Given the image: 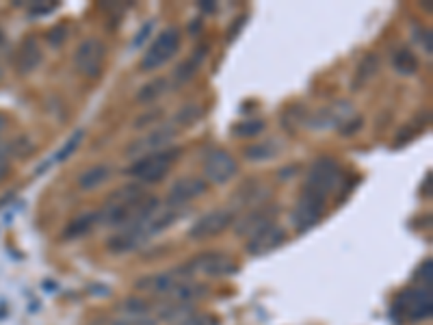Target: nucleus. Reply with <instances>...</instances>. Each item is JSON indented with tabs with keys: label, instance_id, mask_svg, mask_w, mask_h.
<instances>
[{
	"label": "nucleus",
	"instance_id": "nucleus-1",
	"mask_svg": "<svg viewBox=\"0 0 433 325\" xmlns=\"http://www.w3.org/2000/svg\"><path fill=\"white\" fill-rule=\"evenodd\" d=\"M180 154H182L180 148H167V150L154 152V154H143L126 170V174L147 184L161 182L169 174L171 165L178 160Z\"/></svg>",
	"mask_w": 433,
	"mask_h": 325
},
{
	"label": "nucleus",
	"instance_id": "nucleus-2",
	"mask_svg": "<svg viewBox=\"0 0 433 325\" xmlns=\"http://www.w3.org/2000/svg\"><path fill=\"white\" fill-rule=\"evenodd\" d=\"M180 44H182V33H180V28H178V26L165 28L159 37L154 39L152 46L145 50V55L141 57L139 67H141L143 72L159 70L161 65H165L167 61H171V59L178 55Z\"/></svg>",
	"mask_w": 433,
	"mask_h": 325
},
{
	"label": "nucleus",
	"instance_id": "nucleus-3",
	"mask_svg": "<svg viewBox=\"0 0 433 325\" xmlns=\"http://www.w3.org/2000/svg\"><path fill=\"white\" fill-rule=\"evenodd\" d=\"M106 61V44L100 37H87L74 53V67L87 78H98Z\"/></svg>",
	"mask_w": 433,
	"mask_h": 325
},
{
	"label": "nucleus",
	"instance_id": "nucleus-4",
	"mask_svg": "<svg viewBox=\"0 0 433 325\" xmlns=\"http://www.w3.org/2000/svg\"><path fill=\"white\" fill-rule=\"evenodd\" d=\"M340 180V167L334 158H319L314 160V165L308 170L305 182H303V191L308 193H317L321 197H327L334 187Z\"/></svg>",
	"mask_w": 433,
	"mask_h": 325
},
{
	"label": "nucleus",
	"instance_id": "nucleus-5",
	"mask_svg": "<svg viewBox=\"0 0 433 325\" xmlns=\"http://www.w3.org/2000/svg\"><path fill=\"white\" fill-rule=\"evenodd\" d=\"M395 310L405 319V321H422L429 319L433 312V299H431V289L427 287H416L407 289L405 293L399 295Z\"/></svg>",
	"mask_w": 433,
	"mask_h": 325
},
{
	"label": "nucleus",
	"instance_id": "nucleus-6",
	"mask_svg": "<svg viewBox=\"0 0 433 325\" xmlns=\"http://www.w3.org/2000/svg\"><path fill=\"white\" fill-rule=\"evenodd\" d=\"M234 269L236 267H234V260L230 256H225L221 252H204L200 256L191 258L180 269V273L186 275V277L189 275H210V277H215V275H227Z\"/></svg>",
	"mask_w": 433,
	"mask_h": 325
},
{
	"label": "nucleus",
	"instance_id": "nucleus-7",
	"mask_svg": "<svg viewBox=\"0 0 433 325\" xmlns=\"http://www.w3.org/2000/svg\"><path fill=\"white\" fill-rule=\"evenodd\" d=\"M325 211H327V197L303 191V195L297 199V204L293 209V224L299 232L310 230L312 226H317L321 221Z\"/></svg>",
	"mask_w": 433,
	"mask_h": 325
},
{
	"label": "nucleus",
	"instance_id": "nucleus-8",
	"mask_svg": "<svg viewBox=\"0 0 433 325\" xmlns=\"http://www.w3.org/2000/svg\"><path fill=\"white\" fill-rule=\"evenodd\" d=\"M239 174V162L227 150H213L204 160V180L217 187L227 184Z\"/></svg>",
	"mask_w": 433,
	"mask_h": 325
},
{
	"label": "nucleus",
	"instance_id": "nucleus-9",
	"mask_svg": "<svg viewBox=\"0 0 433 325\" xmlns=\"http://www.w3.org/2000/svg\"><path fill=\"white\" fill-rule=\"evenodd\" d=\"M232 224H234V211L217 209V211H210V213L202 215L198 221H195L189 228V236L195 238V241H206V238H213V236L225 232Z\"/></svg>",
	"mask_w": 433,
	"mask_h": 325
},
{
	"label": "nucleus",
	"instance_id": "nucleus-10",
	"mask_svg": "<svg viewBox=\"0 0 433 325\" xmlns=\"http://www.w3.org/2000/svg\"><path fill=\"white\" fill-rule=\"evenodd\" d=\"M208 191V182L202 176H184L180 180L174 182V187L167 193V206L171 209H180L189 202L202 197Z\"/></svg>",
	"mask_w": 433,
	"mask_h": 325
},
{
	"label": "nucleus",
	"instance_id": "nucleus-11",
	"mask_svg": "<svg viewBox=\"0 0 433 325\" xmlns=\"http://www.w3.org/2000/svg\"><path fill=\"white\" fill-rule=\"evenodd\" d=\"M275 217H278V209H275V206H264V204H262V206L249 209L239 221H236L234 232H236V236H241V238L254 236V234H258L260 230L273 226V224H275Z\"/></svg>",
	"mask_w": 433,
	"mask_h": 325
},
{
	"label": "nucleus",
	"instance_id": "nucleus-12",
	"mask_svg": "<svg viewBox=\"0 0 433 325\" xmlns=\"http://www.w3.org/2000/svg\"><path fill=\"white\" fill-rule=\"evenodd\" d=\"M286 241H288L286 230L280 228L278 224H273V226L260 230L258 234L249 236L245 250H247V254H252V256H264V254H269V252H273V250L282 248Z\"/></svg>",
	"mask_w": 433,
	"mask_h": 325
},
{
	"label": "nucleus",
	"instance_id": "nucleus-13",
	"mask_svg": "<svg viewBox=\"0 0 433 325\" xmlns=\"http://www.w3.org/2000/svg\"><path fill=\"white\" fill-rule=\"evenodd\" d=\"M178 128L174 124H163L159 128H154L147 137H143L141 141H137L135 145L128 148V154H154V152H161L167 150L169 143L176 139Z\"/></svg>",
	"mask_w": 433,
	"mask_h": 325
},
{
	"label": "nucleus",
	"instance_id": "nucleus-14",
	"mask_svg": "<svg viewBox=\"0 0 433 325\" xmlns=\"http://www.w3.org/2000/svg\"><path fill=\"white\" fill-rule=\"evenodd\" d=\"M42 63V46H39L37 37H26L24 42L20 44L18 48V55H16V72L20 76H26L30 72H35Z\"/></svg>",
	"mask_w": 433,
	"mask_h": 325
},
{
	"label": "nucleus",
	"instance_id": "nucleus-15",
	"mask_svg": "<svg viewBox=\"0 0 433 325\" xmlns=\"http://www.w3.org/2000/svg\"><path fill=\"white\" fill-rule=\"evenodd\" d=\"M182 277H186V275H182L180 269L178 271H167V273H156V275H150V277H141L135 287L139 291H147V293H154V295H165L167 297Z\"/></svg>",
	"mask_w": 433,
	"mask_h": 325
},
{
	"label": "nucleus",
	"instance_id": "nucleus-16",
	"mask_svg": "<svg viewBox=\"0 0 433 325\" xmlns=\"http://www.w3.org/2000/svg\"><path fill=\"white\" fill-rule=\"evenodd\" d=\"M353 113L351 109V102H338V104H332L323 111H319L317 115H312L308 119V126L310 128H327V126H342V121L349 119V115Z\"/></svg>",
	"mask_w": 433,
	"mask_h": 325
},
{
	"label": "nucleus",
	"instance_id": "nucleus-17",
	"mask_svg": "<svg viewBox=\"0 0 433 325\" xmlns=\"http://www.w3.org/2000/svg\"><path fill=\"white\" fill-rule=\"evenodd\" d=\"M145 241L141 228H120V232L113 234L106 246H108V252L113 254H126V252H135L141 248V243Z\"/></svg>",
	"mask_w": 433,
	"mask_h": 325
},
{
	"label": "nucleus",
	"instance_id": "nucleus-18",
	"mask_svg": "<svg viewBox=\"0 0 433 325\" xmlns=\"http://www.w3.org/2000/svg\"><path fill=\"white\" fill-rule=\"evenodd\" d=\"M206 55H208V48H206V46L195 48L193 55L176 67V74H174L176 85H186L191 78H195V74L200 72L202 63L206 61Z\"/></svg>",
	"mask_w": 433,
	"mask_h": 325
},
{
	"label": "nucleus",
	"instance_id": "nucleus-19",
	"mask_svg": "<svg viewBox=\"0 0 433 325\" xmlns=\"http://www.w3.org/2000/svg\"><path fill=\"white\" fill-rule=\"evenodd\" d=\"M269 199V189L262 187L260 182H247L239 191H236V206L241 209H256L262 206V202Z\"/></svg>",
	"mask_w": 433,
	"mask_h": 325
},
{
	"label": "nucleus",
	"instance_id": "nucleus-20",
	"mask_svg": "<svg viewBox=\"0 0 433 325\" xmlns=\"http://www.w3.org/2000/svg\"><path fill=\"white\" fill-rule=\"evenodd\" d=\"M113 176V167L106 165V162H98V165L85 170L81 176H78V189L81 191H94L98 187H102L104 182H108Z\"/></svg>",
	"mask_w": 433,
	"mask_h": 325
},
{
	"label": "nucleus",
	"instance_id": "nucleus-21",
	"mask_svg": "<svg viewBox=\"0 0 433 325\" xmlns=\"http://www.w3.org/2000/svg\"><path fill=\"white\" fill-rule=\"evenodd\" d=\"M98 224H100V211L83 213V215H78L74 221H69V224L65 226L63 238H81V236L89 234Z\"/></svg>",
	"mask_w": 433,
	"mask_h": 325
},
{
	"label": "nucleus",
	"instance_id": "nucleus-22",
	"mask_svg": "<svg viewBox=\"0 0 433 325\" xmlns=\"http://www.w3.org/2000/svg\"><path fill=\"white\" fill-rule=\"evenodd\" d=\"M377 70H379V57H377L375 53H369V55L360 61V65H358V70H356V76H353L351 89H353V92L364 89V87L371 83V80H373V76L377 74Z\"/></svg>",
	"mask_w": 433,
	"mask_h": 325
},
{
	"label": "nucleus",
	"instance_id": "nucleus-23",
	"mask_svg": "<svg viewBox=\"0 0 433 325\" xmlns=\"http://www.w3.org/2000/svg\"><path fill=\"white\" fill-rule=\"evenodd\" d=\"M392 67H395V72L401 76H412L418 72V59L412 50L399 48L395 55H392Z\"/></svg>",
	"mask_w": 433,
	"mask_h": 325
},
{
	"label": "nucleus",
	"instance_id": "nucleus-24",
	"mask_svg": "<svg viewBox=\"0 0 433 325\" xmlns=\"http://www.w3.org/2000/svg\"><path fill=\"white\" fill-rule=\"evenodd\" d=\"M167 87H169V80H167V78H154L152 83H147V85H143V87L139 89L137 100H139L141 104H150V102H154V100H159V98L167 92Z\"/></svg>",
	"mask_w": 433,
	"mask_h": 325
},
{
	"label": "nucleus",
	"instance_id": "nucleus-25",
	"mask_svg": "<svg viewBox=\"0 0 433 325\" xmlns=\"http://www.w3.org/2000/svg\"><path fill=\"white\" fill-rule=\"evenodd\" d=\"M159 316L154 312H120L111 325H159Z\"/></svg>",
	"mask_w": 433,
	"mask_h": 325
},
{
	"label": "nucleus",
	"instance_id": "nucleus-26",
	"mask_svg": "<svg viewBox=\"0 0 433 325\" xmlns=\"http://www.w3.org/2000/svg\"><path fill=\"white\" fill-rule=\"evenodd\" d=\"M278 152H280V145L275 143V141H260V143H252V145L245 150V156H247V160L260 162V160L273 158Z\"/></svg>",
	"mask_w": 433,
	"mask_h": 325
},
{
	"label": "nucleus",
	"instance_id": "nucleus-27",
	"mask_svg": "<svg viewBox=\"0 0 433 325\" xmlns=\"http://www.w3.org/2000/svg\"><path fill=\"white\" fill-rule=\"evenodd\" d=\"M262 131H264V121L262 119H245V121H239V124L232 126V135L234 137H243V139L258 137Z\"/></svg>",
	"mask_w": 433,
	"mask_h": 325
},
{
	"label": "nucleus",
	"instance_id": "nucleus-28",
	"mask_svg": "<svg viewBox=\"0 0 433 325\" xmlns=\"http://www.w3.org/2000/svg\"><path fill=\"white\" fill-rule=\"evenodd\" d=\"M200 115H202L200 104H189V106H184V109L176 115L174 126H176V128H180V126H193L195 121L200 119Z\"/></svg>",
	"mask_w": 433,
	"mask_h": 325
},
{
	"label": "nucleus",
	"instance_id": "nucleus-29",
	"mask_svg": "<svg viewBox=\"0 0 433 325\" xmlns=\"http://www.w3.org/2000/svg\"><path fill=\"white\" fill-rule=\"evenodd\" d=\"M83 137H85V131H76L67 141H65V145L57 152V156H55V160H67V156H72L74 154V150L78 148L83 143Z\"/></svg>",
	"mask_w": 433,
	"mask_h": 325
},
{
	"label": "nucleus",
	"instance_id": "nucleus-30",
	"mask_svg": "<svg viewBox=\"0 0 433 325\" xmlns=\"http://www.w3.org/2000/svg\"><path fill=\"white\" fill-rule=\"evenodd\" d=\"M9 170H11V148L3 139V141H0V182L7 178Z\"/></svg>",
	"mask_w": 433,
	"mask_h": 325
},
{
	"label": "nucleus",
	"instance_id": "nucleus-31",
	"mask_svg": "<svg viewBox=\"0 0 433 325\" xmlns=\"http://www.w3.org/2000/svg\"><path fill=\"white\" fill-rule=\"evenodd\" d=\"M120 310L122 312H152V306L141 297H128V299L122 302Z\"/></svg>",
	"mask_w": 433,
	"mask_h": 325
},
{
	"label": "nucleus",
	"instance_id": "nucleus-32",
	"mask_svg": "<svg viewBox=\"0 0 433 325\" xmlns=\"http://www.w3.org/2000/svg\"><path fill=\"white\" fill-rule=\"evenodd\" d=\"M431 277H433V267H431V260H424V263L418 267V271H416V280L424 282V287H427V289H431Z\"/></svg>",
	"mask_w": 433,
	"mask_h": 325
},
{
	"label": "nucleus",
	"instance_id": "nucleus-33",
	"mask_svg": "<svg viewBox=\"0 0 433 325\" xmlns=\"http://www.w3.org/2000/svg\"><path fill=\"white\" fill-rule=\"evenodd\" d=\"M65 35H67V28H65V26H55V28L46 35V39H48V44L59 46V44L65 42Z\"/></svg>",
	"mask_w": 433,
	"mask_h": 325
},
{
	"label": "nucleus",
	"instance_id": "nucleus-34",
	"mask_svg": "<svg viewBox=\"0 0 433 325\" xmlns=\"http://www.w3.org/2000/svg\"><path fill=\"white\" fill-rule=\"evenodd\" d=\"M180 325H215V321L210 319V316H206V314H191V316H186L184 321H180Z\"/></svg>",
	"mask_w": 433,
	"mask_h": 325
},
{
	"label": "nucleus",
	"instance_id": "nucleus-35",
	"mask_svg": "<svg viewBox=\"0 0 433 325\" xmlns=\"http://www.w3.org/2000/svg\"><path fill=\"white\" fill-rule=\"evenodd\" d=\"M347 124H349V126H340V133H342V135H353V133H358V131L362 128V117H358V119H349Z\"/></svg>",
	"mask_w": 433,
	"mask_h": 325
},
{
	"label": "nucleus",
	"instance_id": "nucleus-36",
	"mask_svg": "<svg viewBox=\"0 0 433 325\" xmlns=\"http://www.w3.org/2000/svg\"><path fill=\"white\" fill-rule=\"evenodd\" d=\"M152 26H154V22H147V24H143V28L137 33V37H135V42H133V46L137 48L141 42H143V39H145V35H150V31H152Z\"/></svg>",
	"mask_w": 433,
	"mask_h": 325
},
{
	"label": "nucleus",
	"instance_id": "nucleus-37",
	"mask_svg": "<svg viewBox=\"0 0 433 325\" xmlns=\"http://www.w3.org/2000/svg\"><path fill=\"white\" fill-rule=\"evenodd\" d=\"M55 7H57L55 3H50V5H30L28 11H30V13H50Z\"/></svg>",
	"mask_w": 433,
	"mask_h": 325
},
{
	"label": "nucleus",
	"instance_id": "nucleus-38",
	"mask_svg": "<svg viewBox=\"0 0 433 325\" xmlns=\"http://www.w3.org/2000/svg\"><path fill=\"white\" fill-rule=\"evenodd\" d=\"M5 128H7V115L0 113V141H3V133H5Z\"/></svg>",
	"mask_w": 433,
	"mask_h": 325
},
{
	"label": "nucleus",
	"instance_id": "nucleus-39",
	"mask_svg": "<svg viewBox=\"0 0 433 325\" xmlns=\"http://www.w3.org/2000/svg\"><path fill=\"white\" fill-rule=\"evenodd\" d=\"M0 44H3V33H0Z\"/></svg>",
	"mask_w": 433,
	"mask_h": 325
}]
</instances>
